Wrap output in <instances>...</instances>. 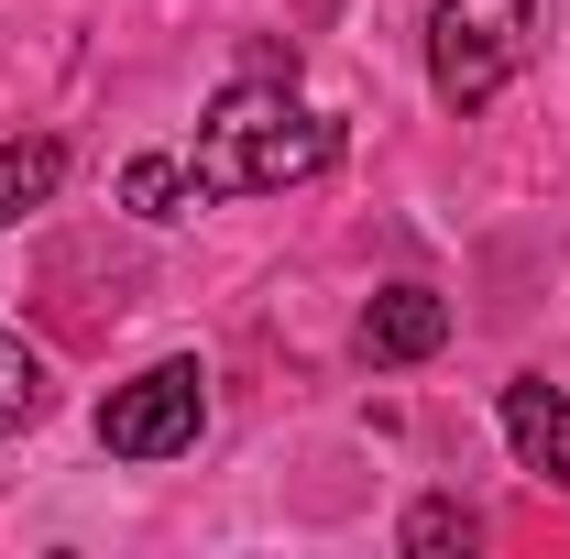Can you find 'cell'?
Wrapping results in <instances>:
<instances>
[{"label":"cell","mask_w":570,"mask_h":559,"mask_svg":"<svg viewBox=\"0 0 570 559\" xmlns=\"http://www.w3.org/2000/svg\"><path fill=\"white\" fill-rule=\"evenodd\" d=\"M187 165H198V198H285V187H307V176L341 165V121L307 110L285 88V67H253L209 99Z\"/></svg>","instance_id":"6da1fadb"},{"label":"cell","mask_w":570,"mask_h":559,"mask_svg":"<svg viewBox=\"0 0 570 559\" xmlns=\"http://www.w3.org/2000/svg\"><path fill=\"white\" fill-rule=\"evenodd\" d=\"M538 56V0H439L428 11V88L439 110H483Z\"/></svg>","instance_id":"7a4b0ae2"},{"label":"cell","mask_w":570,"mask_h":559,"mask_svg":"<svg viewBox=\"0 0 570 559\" xmlns=\"http://www.w3.org/2000/svg\"><path fill=\"white\" fill-rule=\"evenodd\" d=\"M198 428H209V373L198 362H154L132 384H110L99 450L110 461H176V450H198Z\"/></svg>","instance_id":"3957f363"},{"label":"cell","mask_w":570,"mask_h":559,"mask_svg":"<svg viewBox=\"0 0 570 559\" xmlns=\"http://www.w3.org/2000/svg\"><path fill=\"white\" fill-rule=\"evenodd\" d=\"M362 362L373 373H395V362H428V351L450 341V296H428V285H384L373 307H362Z\"/></svg>","instance_id":"277c9868"},{"label":"cell","mask_w":570,"mask_h":559,"mask_svg":"<svg viewBox=\"0 0 570 559\" xmlns=\"http://www.w3.org/2000/svg\"><path fill=\"white\" fill-rule=\"evenodd\" d=\"M504 439H515V461H527L538 483H570V395L549 373H515V384H504Z\"/></svg>","instance_id":"5b68a950"},{"label":"cell","mask_w":570,"mask_h":559,"mask_svg":"<svg viewBox=\"0 0 570 559\" xmlns=\"http://www.w3.org/2000/svg\"><path fill=\"white\" fill-rule=\"evenodd\" d=\"M121 209L187 219V209H198V165H176V154H132V165H121Z\"/></svg>","instance_id":"8992f818"},{"label":"cell","mask_w":570,"mask_h":559,"mask_svg":"<svg viewBox=\"0 0 570 559\" xmlns=\"http://www.w3.org/2000/svg\"><path fill=\"white\" fill-rule=\"evenodd\" d=\"M56 176H67V143H0V231H11L22 209H45Z\"/></svg>","instance_id":"52a82bcc"},{"label":"cell","mask_w":570,"mask_h":559,"mask_svg":"<svg viewBox=\"0 0 570 559\" xmlns=\"http://www.w3.org/2000/svg\"><path fill=\"white\" fill-rule=\"evenodd\" d=\"M472 538H483V516L461 493H428L417 516H406V559H450V549H472Z\"/></svg>","instance_id":"ba28073f"},{"label":"cell","mask_w":570,"mask_h":559,"mask_svg":"<svg viewBox=\"0 0 570 559\" xmlns=\"http://www.w3.org/2000/svg\"><path fill=\"white\" fill-rule=\"evenodd\" d=\"M33 418H45V362L0 330V439H11V428H33Z\"/></svg>","instance_id":"9c48e42d"}]
</instances>
